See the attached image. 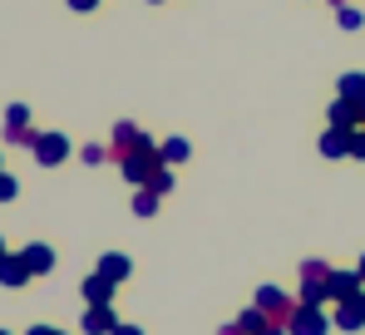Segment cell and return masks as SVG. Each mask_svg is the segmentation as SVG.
I'll return each instance as SVG.
<instances>
[{
	"label": "cell",
	"mask_w": 365,
	"mask_h": 335,
	"mask_svg": "<svg viewBox=\"0 0 365 335\" xmlns=\"http://www.w3.org/2000/svg\"><path fill=\"white\" fill-rule=\"evenodd\" d=\"M341 94H346V99H356V104H365V79H361V74L341 79Z\"/></svg>",
	"instance_id": "6da1fadb"
}]
</instances>
